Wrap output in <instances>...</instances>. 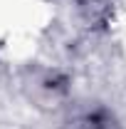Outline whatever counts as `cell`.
Listing matches in <instances>:
<instances>
[{"instance_id": "obj_1", "label": "cell", "mask_w": 126, "mask_h": 129, "mask_svg": "<svg viewBox=\"0 0 126 129\" xmlns=\"http://www.w3.org/2000/svg\"><path fill=\"white\" fill-rule=\"evenodd\" d=\"M79 129H114V122L104 114H89L87 119H82Z\"/></svg>"}]
</instances>
